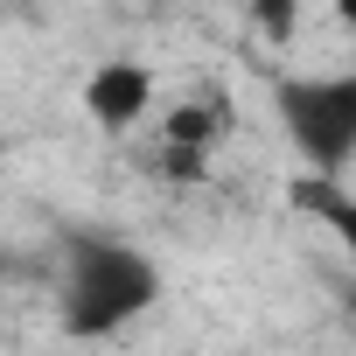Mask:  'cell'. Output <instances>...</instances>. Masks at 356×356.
Listing matches in <instances>:
<instances>
[{"instance_id":"cell-1","label":"cell","mask_w":356,"mask_h":356,"mask_svg":"<svg viewBox=\"0 0 356 356\" xmlns=\"http://www.w3.org/2000/svg\"><path fill=\"white\" fill-rule=\"evenodd\" d=\"M161 293V273L147 266V252L119 245V238H70V266H63V328L70 335H112L133 314H147Z\"/></svg>"},{"instance_id":"cell-2","label":"cell","mask_w":356,"mask_h":356,"mask_svg":"<svg viewBox=\"0 0 356 356\" xmlns=\"http://www.w3.org/2000/svg\"><path fill=\"white\" fill-rule=\"evenodd\" d=\"M280 119H286V140L321 175H335L356 154V77H286Z\"/></svg>"},{"instance_id":"cell-3","label":"cell","mask_w":356,"mask_h":356,"mask_svg":"<svg viewBox=\"0 0 356 356\" xmlns=\"http://www.w3.org/2000/svg\"><path fill=\"white\" fill-rule=\"evenodd\" d=\"M147 98H154V77H147L140 63H105V70H91V84H84V105H91V119H98L105 133L140 126V119H147Z\"/></svg>"},{"instance_id":"cell-4","label":"cell","mask_w":356,"mask_h":356,"mask_svg":"<svg viewBox=\"0 0 356 356\" xmlns=\"http://www.w3.org/2000/svg\"><path fill=\"white\" fill-rule=\"evenodd\" d=\"M293 203H300V210H314V217L342 238V252L356 259V196H342L335 182H300V189H293Z\"/></svg>"},{"instance_id":"cell-5","label":"cell","mask_w":356,"mask_h":356,"mask_svg":"<svg viewBox=\"0 0 356 356\" xmlns=\"http://www.w3.org/2000/svg\"><path fill=\"white\" fill-rule=\"evenodd\" d=\"M231 126V105L224 98H203V105H175L168 112V147H203L210 154V140Z\"/></svg>"},{"instance_id":"cell-6","label":"cell","mask_w":356,"mask_h":356,"mask_svg":"<svg viewBox=\"0 0 356 356\" xmlns=\"http://www.w3.org/2000/svg\"><path fill=\"white\" fill-rule=\"evenodd\" d=\"M259 22H266L273 42H286L293 35V0H259Z\"/></svg>"},{"instance_id":"cell-7","label":"cell","mask_w":356,"mask_h":356,"mask_svg":"<svg viewBox=\"0 0 356 356\" xmlns=\"http://www.w3.org/2000/svg\"><path fill=\"white\" fill-rule=\"evenodd\" d=\"M335 15H342V22H349V29H356V0H335Z\"/></svg>"}]
</instances>
